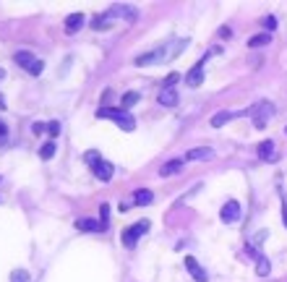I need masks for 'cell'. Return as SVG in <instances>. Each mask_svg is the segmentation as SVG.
I'll return each instance as SVG.
<instances>
[{
  "label": "cell",
  "instance_id": "11",
  "mask_svg": "<svg viewBox=\"0 0 287 282\" xmlns=\"http://www.w3.org/2000/svg\"><path fill=\"white\" fill-rule=\"evenodd\" d=\"M157 102H160L162 107H175L178 105V92L170 89V86H162V92L157 94Z\"/></svg>",
  "mask_w": 287,
  "mask_h": 282
},
{
  "label": "cell",
  "instance_id": "14",
  "mask_svg": "<svg viewBox=\"0 0 287 282\" xmlns=\"http://www.w3.org/2000/svg\"><path fill=\"white\" fill-rule=\"evenodd\" d=\"M84 13H71L68 19H66V34H76L81 26H84Z\"/></svg>",
  "mask_w": 287,
  "mask_h": 282
},
{
  "label": "cell",
  "instance_id": "21",
  "mask_svg": "<svg viewBox=\"0 0 287 282\" xmlns=\"http://www.w3.org/2000/svg\"><path fill=\"white\" fill-rule=\"evenodd\" d=\"M110 21H113V16H110V11H105V13H99L94 21H91V26H94L97 32H102V29H107L110 26Z\"/></svg>",
  "mask_w": 287,
  "mask_h": 282
},
{
  "label": "cell",
  "instance_id": "12",
  "mask_svg": "<svg viewBox=\"0 0 287 282\" xmlns=\"http://www.w3.org/2000/svg\"><path fill=\"white\" fill-rule=\"evenodd\" d=\"M186 269H188L191 275H193V280H196V282H209L206 272L201 269V264H199L196 259H193V256H186Z\"/></svg>",
  "mask_w": 287,
  "mask_h": 282
},
{
  "label": "cell",
  "instance_id": "15",
  "mask_svg": "<svg viewBox=\"0 0 287 282\" xmlns=\"http://www.w3.org/2000/svg\"><path fill=\"white\" fill-rule=\"evenodd\" d=\"M154 201V194L149 188H138L136 194H133V204L136 206H146V204H152Z\"/></svg>",
  "mask_w": 287,
  "mask_h": 282
},
{
  "label": "cell",
  "instance_id": "3",
  "mask_svg": "<svg viewBox=\"0 0 287 282\" xmlns=\"http://www.w3.org/2000/svg\"><path fill=\"white\" fill-rule=\"evenodd\" d=\"M248 115H251V121H253V128H256V131H261V128H266V121H269V118L274 115V107H272L269 99H261V102L251 105Z\"/></svg>",
  "mask_w": 287,
  "mask_h": 282
},
{
  "label": "cell",
  "instance_id": "20",
  "mask_svg": "<svg viewBox=\"0 0 287 282\" xmlns=\"http://www.w3.org/2000/svg\"><path fill=\"white\" fill-rule=\"evenodd\" d=\"M272 42V34H256V37L248 40V47L256 50V47H266V44Z\"/></svg>",
  "mask_w": 287,
  "mask_h": 282
},
{
  "label": "cell",
  "instance_id": "18",
  "mask_svg": "<svg viewBox=\"0 0 287 282\" xmlns=\"http://www.w3.org/2000/svg\"><path fill=\"white\" fill-rule=\"evenodd\" d=\"M269 272H272V264H269V259H266L264 253H258V256H256V275H258V277H266Z\"/></svg>",
  "mask_w": 287,
  "mask_h": 282
},
{
  "label": "cell",
  "instance_id": "25",
  "mask_svg": "<svg viewBox=\"0 0 287 282\" xmlns=\"http://www.w3.org/2000/svg\"><path fill=\"white\" fill-rule=\"evenodd\" d=\"M178 81H180V74H175V71H172V74L164 79V86H170V89H172L175 84H178Z\"/></svg>",
  "mask_w": 287,
  "mask_h": 282
},
{
  "label": "cell",
  "instance_id": "5",
  "mask_svg": "<svg viewBox=\"0 0 287 282\" xmlns=\"http://www.w3.org/2000/svg\"><path fill=\"white\" fill-rule=\"evenodd\" d=\"M13 60L18 63V66H21L24 71H29L32 76H40L42 71H44V63L40 60V58H34L29 50H18L16 55H13Z\"/></svg>",
  "mask_w": 287,
  "mask_h": 282
},
{
  "label": "cell",
  "instance_id": "24",
  "mask_svg": "<svg viewBox=\"0 0 287 282\" xmlns=\"http://www.w3.org/2000/svg\"><path fill=\"white\" fill-rule=\"evenodd\" d=\"M11 282H29V272H24V269H16L13 275H11Z\"/></svg>",
  "mask_w": 287,
  "mask_h": 282
},
{
  "label": "cell",
  "instance_id": "30",
  "mask_svg": "<svg viewBox=\"0 0 287 282\" xmlns=\"http://www.w3.org/2000/svg\"><path fill=\"white\" fill-rule=\"evenodd\" d=\"M282 222L287 227V201H285V199H282Z\"/></svg>",
  "mask_w": 287,
  "mask_h": 282
},
{
  "label": "cell",
  "instance_id": "10",
  "mask_svg": "<svg viewBox=\"0 0 287 282\" xmlns=\"http://www.w3.org/2000/svg\"><path fill=\"white\" fill-rule=\"evenodd\" d=\"M110 16H113V19L123 16V19H125L128 24H131V21H136L138 11H136V8H131V5H113V8H110Z\"/></svg>",
  "mask_w": 287,
  "mask_h": 282
},
{
  "label": "cell",
  "instance_id": "23",
  "mask_svg": "<svg viewBox=\"0 0 287 282\" xmlns=\"http://www.w3.org/2000/svg\"><path fill=\"white\" fill-rule=\"evenodd\" d=\"M99 222H102V227L107 230V222H110V204H102V209H99Z\"/></svg>",
  "mask_w": 287,
  "mask_h": 282
},
{
  "label": "cell",
  "instance_id": "13",
  "mask_svg": "<svg viewBox=\"0 0 287 282\" xmlns=\"http://www.w3.org/2000/svg\"><path fill=\"white\" fill-rule=\"evenodd\" d=\"M76 227H79L81 233H105L102 222L91 220V217H81V220H76Z\"/></svg>",
  "mask_w": 287,
  "mask_h": 282
},
{
  "label": "cell",
  "instance_id": "28",
  "mask_svg": "<svg viewBox=\"0 0 287 282\" xmlns=\"http://www.w3.org/2000/svg\"><path fill=\"white\" fill-rule=\"evenodd\" d=\"M5 139H8V125H5L3 121H0V144H3Z\"/></svg>",
  "mask_w": 287,
  "mask_h": 282
},
{
  "label": "cell",
  "instance_id": "29",
  "mask_svg": "<svg viewBox=\"0 0 287 282\" xmlns=\"http://www.w3.org/2000/svg\"><path fill=\"white\" fill-rule=\"evenodd\" d=\"M32 131H34V133H44V131H47V125H44V123H34Z\"/></svg>",
  "mask_w": 287,
  "mask_h": 282
},
{
  "label": "cell",
  "instance_id": "19",
  "mask_svg": "<svg viewBox=\"0 0 287 282\" xmlns=\"http://www.w3.org/2000/svg\"><path fill=\"white\" fill-rule=\"evenodd\" d=\"M138 99H141V94H138V92H125L123 97H120V107H123V110H131Z\"/></svg>",
  "mask_w": 287,
  "mask_h": 282
},
{
  "label": "cell",
  "instance_id": "32",
  "mask_svg": "<svg viewBox=\"0 0 287 282\" xmlns=\"http://www.w3.org/2000/svg\"><path fill=\"white\" fill-rule=\"evenodd\" d=\"M285 133H287V128H285Z\"/></svg>",
  "mask_w": 287,
  "mask_h": 282
},
{
  "label": "cell",
  "instance_id": "7",
  "mask_svg": "<svg viewBox=\"0 0 287 282\" xmlns=\"http://www.w3.org/2000/svg\"><path fill=\"white\" fill-rule=\"evenodd\" d=\"M209 55H211V52H209ZM209 55H206V58H209ZM206 58H201L196 66H193L188 74H186V84H188L191 89H196V86L204 84V63H206Z\"/></svg>",
  "mask_w": 287,
  "mask_h": 282
},
{
  "label": "cell",
  "instance_id": "22",
  "mask_svg": "<svg viewBox=\"0 0 287 282\" xmlns=\"http://www.w3.org/2000/svg\"><path fill=\"white\" fill-rule=\"evenodd\" d=\"M40 157L42 160H52L55 157V144L52 141H47V144H42V147H40Z\"/></svg>",
  "mask_w": 287,
  "mask_h": 282
},
{
  "label": "cell",
  "instance_id": "17",
  "mask_svg": "<svg viewBox=\"0 0 287 282\" xmlns=\"http://www.w3.org/2000/svg\"><path fill=\"white\" fill-rule=\"evenodd\" d=\"M180 167H183V160H172V162H164V165H162V170H160V175H162V178L178 175V172H180Z\"/></svg>",
  "mask_w": 287,
  "mask_h": 282
},
{
  "label": "cell",
  "instance_id": "4",
  "mask_svg": "<svg viewBox=\"0 0 287 282\" xmlns=\"http://www.w3.org/2000/svg\"><path fill=\"white\" fill-rule=\"evenodd\" d=\"M152 227V222L149 220H138L136 225H131V227H125L123 230V235H120V241H123V245L125 248H136V243H138V238L146 233Z\"/></svg>",
  "mask_w": 287,
  "mask_h": 282
},
{
  "label": "cell",
  "instance_id": "2",
  "mask_svg": "<svg viewBox=\"0 0 287 282\" xmlns=\"http://www.w3.org/2000/svg\"><path fill=\"white\" fill-rule=\"evenodd\" d=\"M97 118H110V121H115L120 131H133V128H136V121H133V115L128 113V110H113V107H99V110H97Z\"/></svg>",
  "mask_w": 287,
  "mask_h": 282
},
{
  "label": "cell",
  "instance_id": "16",
  "mask_svg": "<svg viewBox=\"0 0 287 282\" xmlns=\"http://www.w3.org/2000/svg\"><path fill=\"white\" fill-rule=\"evenodd\" d=\"M214 157V149H209V147H199V149H191L188 154H186V160H211Z\"/></svg>",
  "mask_w": 287,
  "mask_h": 282
},
{
  "label": "cell",
  "instance_id": "31",
  "mask_svg": "<svg viewBox=\"0 0 287 282\" xmlns=\"http://www.w3.org/2000/svg\"><path fill=\"white\" fill-rule=\"evenodd\" d=\"M0 79H3V71H0Z\"/></svg>",
  "mask_w": 287,
  "mask_h": 282
},
{
  "label": "cell",
  "instance_id": "9",
  "mask_svg": "<svg viewBox=\"0 0 287 282\" xmlns=\"http://www.w3.org/2000/svg\"><path fill=\"white\" fill-rule=\"evenodd\" d=\"M243 115H248V110H243V113H230V110H222V113H217V115H211V128H222L225 123H230L233 118H243Z\"/></svg>",
  "mask_w": 287,
  "mask_h": 282
},
{
  "label": "cell",
  "instance_id": "26",
  "mask_svg": "<svg viewBox=\"0 0 287 282\" xmlns=\"http://www.w3.org/2000/svg\"><path fill=\"white\" fill-rule=\"evenodd\" d=\"M277 24H280V21H277L274 16H266V19H264V26H266L269 32H272V29H277Z\"/></svg>",
  "mask_w": 287,
  "mask_h": 282
},
{
  "label": "cell",
  "instance_id": "1",
  "mask_svg": "<svg viewBox=\"0 0 287 282\" xmlns=\"http://www.w3.org/2000/svg\"><path fill=\"white\" fill-rule=\"evenodd\" d=\"M84 162L91 167V172H94L99 180H110V178L115 175V167L110 165V162L102 160V157H99V152H94V149H89V152L84 154Z\"/></svg>",
  "mask_w": 287,
  "mask_h": 282
},
{
  "label": "cell",
  "instance_id": "6",
  "mask_svg": "<svg viewBox=\"0 0 287 282\" xmlns=\"http://www.w3.org/2000/svg\"><path fill=\"white\" fill-rule=\"evenodd\" d=\"M256 154H258V160H264V162H277V160H280L277 144L269 141V139H264L261 144H258V147H256Z\"/></svg>",
  "mask_w": 287,
  "mask_h": 282
},
{
  "label": "cell",
  "instance_id": "8",
  "mask_svg": "<svg viewBox=\"0 0 287 282\" xmlns=\"http://www.w3.org/2000/svg\"><path fill=\"white\" fill-rule=\"evenodd\" d=\"M219 217H222V222H225V225L240 222V217H243V212H240V204H238V201H227L225 206H222Z\"/></svg>",
  "mask_w": 287,
  "mask_h": 282
},
{
  "label": "cell",
  "instance_id": "27",
  "mask_svg": "<svg viewBox=\"0 0 287 282\" xmlns=\"http://www.w3.org/2000/svg\"><path fill=\"white\" fill-rule=\"evenodd\" d=\"M47 131H50V136H58V133H60V123H58V121H52V123L47 125Z\"/></svg>",
  "mask_w": 287,
  "mask_h": 282
}]
</instances>
